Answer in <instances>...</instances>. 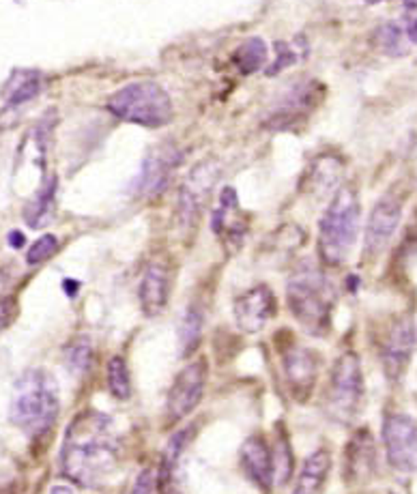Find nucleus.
Instances as JSON below:
<instances>
[{"instance_id":"b1692460","label":"nucleus","mask_w":417,"mask_h":494,"mask_svg":"<svg viewBox=\"0 0 417 494\" xmlns=\"http://www.w3.org/2000/svg\"><path fill=\"white\" fill-rule=\"evenodd\" d=\"M235 65L239 67L241 74H254L267 63V44L259 37H252L239 45L233 54Z\"/></svg>"},{"instance_id":"6e6552de","label":"nucleus","mask_w":417,"mask_h":494,"mask_svg":"<svg viewBox=\"0 0 417 494\" xmlns=\"http://www.w3.org/2000/svg\"><path fill=\"white\" fill-rule=\"evenodd\" d=\"M207 362L203 357L188 363L174 378L172 387L168 391V413L174 421L188 417L203 400L204 387H207Z\"/></svg>"},{"instance_id":"393cba45","label":"nucleus","mask_w":417,"mask_h":494,"mask_svg":"<svg viewBox=\"0 0 417 494\" xmlns=\"http://www.w3.org/2000/svg\"><path fill=\"white\" fill-rule=\"evenodd\" d=\"M200 336H203V312L196 306H189L185 310V316L179 329V339H181V355L189 357L198 348Z\"/></svg>"},{"instance_id":"4be33fe9","label":"nucleus","mask_w":417,"mask_h":494,"mask_svg":"<svg viewBox=\"0 0 417 494\" xmlns=\"http://www.w3.org/2000/svg\"><path fill=\"white\" fill-rule=\"evenodd\" d=\"M347 465L344 468L351 471V477L362 475V473H370L374 468V442L373 434H368L365 430H359L353 436V441L349 442L347 450Z\"/></svg>"},{"instance_id":"9d476101","label":"nucleus","mask_w":417,"mask_h":494,"mask_svg":"<svg viewBox=\"0 0 417 494\" xmlns=\"http://www.w3.org/2000/svg\"><path fill=\"white\" fill-rule=\"evenodd\" d=\"M235 323L241 331L259 333L276 314V297L269 286H254L233 306Z\"/></svg>"},{"instance_id":"5701e85b","label":"nucleus","mask_w":417,"mask_h":494,"mask_svg":"<svg viewBox=\"0 0 417 494\" xmlns=\"http://www.w3.org/2000/svg\"><path fill=\"white\" fill-rule=\"evenodd\" d=\"M271 460H274V486H285L291 482L293 471H295V458H293L291 442H288L285 432L277 434L274 447H271Z\"/></svg>"},{"instance_id":"aec40b11","label":"nucleus","mask_w":417,"mask_h":494,"mask_svg":"<svg viewBox=\"0 0 417 494\" xmlns=\"http://www.w3.org/2000/svg\"><path fill=\"white\" fill-rule=\"evenodd\" d=\"M44 86V78L35 69H15L7 84L3 86V97L9 106H22L35 100Z\"/></svg>"},{"instance_id":"7ed1b4c3","label":"nucleus","mask_w":417,"mask_h":494,"mask_svg":"<svg viewBox=\"0 0 417 494\" xmlns=\"http://www.w3.org/2000/svg\"><path fill=\"white\" fill-rule=\"evenodd\" d=\"M359 198L351 185L340 187L318 224V254L325 265L338 267L351 254L359 233Z\"/></svg>"},{"instance_id":"9b49d317","label":"nucleus","mask_w":417,"mask_h":494,"mask_svg":"<svg viewBox=\"0 0 417 494\" xmlns=\"http://www.w3.org/2000/svg\"><path fill=\"white\" fill-rule=\"evenodd\" d=\"M415 348V325L411 318H400L389 329L383 344V370L389 380H400L406 372V365L411 362V355Z\"/></svg>"},{"instance_id":"423d86ee","label":"nucleus","mask_w":417,"mask_h":494,"mask_svg":"<svg viewBox=\"0 0 417 494\" xmlns=\"http://www.w3.org/2000/svg\"><path fill=\"white\" fill-rule=\"evenodd\" d=\"M364 402L362 363L355 353L340 355L325 391V409L340 424H351Z\"/></svg>"},{"instance_id":"dca6fc26","label":"nucleus","mask_w":417,"mask_h":494,"mask_svg":"<svg viewBox=\"0 0 417 494\" xmlns=\"http://www.w3.org/2000/svg\"><path fill=\"white\" fill-rule=\"evenodd\" d=\"M318 86L314 82H308V84H297L282 101V106L271 115L269 123L267 125L274 127V130H286V127L295 125L297 121L303 115L312 110L314 106L318 104Z\"/></svg>"},{"instance_id":"412c9836","label":"nucleus","mask_w":417,"mask_h":494,"mask_svg":"<svg viewBox=\"0 0 417 494\" xmlns=\"http://www.w3.org/2000/svg\"><path fill=\"white\" fill-rule=\"evenodd\" d=\"M54 200H56V179L52 177L44 187L39 189L37 195L24 209V219L30 228H44L52 221L54 215Z\"/></svg>"},{"instance_id":"58836bf2","label":"nucleus","mask_w":417,"mask_h":494,"mask_svg":"<svg viewBox=\"0 0 417 494\" xmlns=\"http://www.w3.org/2000/svg\"><path fill=\"white\" fill-rule=\"evenodd\" d=\"M368 4H377V3H385V0H365Z\"/></svg>"},{"instance_id":"ddd939ff","label":"nucleus","mask_w":417,"mask_h":494,"mask_svg":"<svg viewBox=\"0 0 417 494\" xmlns=\"http://www.w3.org/2000/svg\"><path fill=\"white\" fill-rule=\"evenodd\" d=\"M218 179V168L213 163H203L189 174V179L179 192V215L185 226H192L203 211L204 198L211 192V185Z\"/></svg>"},{"instance_id":"473e14b6","label":"nucleus","mask_w":417,"mask_h":494,"mask_svg":"<svg viewBox=\"0 0 417 494\" xmlns=\"http://www.w3.org/2000/svg\"><path fill=\"white\" fill-rule=\"evenodd\" d=\"M15 314H18V301L13 297H3L0 299V331L12 325Z\"/></svg>"},{"instance_id":"72a5a7b5","label":"nucleus","mask_w":417,"mask_h":494,"mask_svg":"<svg viewBox=\"0 0 417 494\" xmlns=\"http://www.w3.org/2000/svg\"><path fill=\"white\" fill-rule=\"evenodd\" d=\"M24 235L22 233H18V230H13V233H9V245L15 247V250H20V247L24 245Z\"/></svg>"},{"instance_id":"7c9ffc66","label":"nucleus","mask_w":417,"mask_h":494,"mask_svg":"<svg viewBox=\"0 0 417 494\" xmlns=\"http://www.w3.org/2000/svg\"><path fill=\"white\" fill-rule=\"evenodd\" d=\"M276 52H277V59H276V63L267 69V74L269 76H276L277 71H282V69H286V67H291L293 63L297 60V56L295 52H293L291 48H288L286 44H276Z\"/></svg>"},{"instance_id":"cd10ccee","label":"nucleus","mask_w":417,"mask_h":494,"mask_svg":"<svg viewBox=\"0 0 417 494\" xmlns=\"http://www.w3.org/2000/svg\"><path fill=\"white\" fill-rule=\"evenodd\" d=\"M374 44L389 56H400L405 52L403 45V28L398 24H383L374 33Z\"/></svg>"},{"instance_id":"bb28decb","label":"nucleus","mask_w":417,"mask_h":494,"mask_svg":"<svg viewBox=\"0 0 417 494\" xmlns=\"http://www.w3.org/2000/svg\"><path fill=\"white\" fill-rule=\"evenodd\" d=\"M67 368L76 377H82L84 372H89L92 363V344L89 338H78L71 347H67L65 351Z\"/></svg>"},{"instance_id":"c85d7f7f","label":"nucleus","mask_w":417,"mask_h":494,"mask_svg":"<svg viewBox=\"0 0 417 494\" xmlns=\"http://www.w3.org/2000/svg\"><path fill=\"white\" fill-rule=\"evenodd\" d=\"M59 251V239L54 235H44L28 247L27 262L28 265H41V262L50 260Z\"/></svg>"},{"instance_id":"e433bc0d","label":"nucleus","mask_w":417,"mask_h":494,"mask_svg":"<svg viewBox=\"0 0 417 494\" xmlns=\"http://www.w3.org/2000/svg\"><path fill=\"white\" fill-rule=\"evenodd\" d=\"M50 494H74V490H71L67 483H56V486H52V490H50Z\"/></svg>"},{"instance_id":"4468645a","label":"nucleus","mask_w":417,"mask_h":494,"mask_svg":"<svg viewBox=\"0 0 417 494\" xmlns=\"http://www.w3.org/2000/svg\"><path fill=\"white\" fill-rule=\"evenodd\" d=\"M179 162V153L172 148H153L147 157H144L142 170L136 179V189L142 195H153L162 192L166 187L170 172Z\"/></svg>"},{"instance_id":"2eb2a0df","label":"nucleus","mask_w":417,"mask_h":494,"mask_svg":"<svg viewBox=\"0 0 417 494\" xmlns=\"http://www.w3.org/2000/svg\"><path fill=\"white\" fill-rule=\"evenodd\" d=\"M241 465L245 473L256 486L262 490H271L274 486V460H271L269 442L262 439L261 434L250 436L241 447Z\"/></svg>"},{"instance_id":"a211bd4d","label":"nucleus","mask_w":417,"mask_h":494,"mask_svg":"<svg viewBox=\"0 0 417 494\" xmlns=\"http://www.w3.org/2000/svg\"><path fill=\"white\" fill-rule=\"evenodd\" d=\"M329 471H332V454L327 450H317L303 460L293 494H318L325 486Z\"/></svg>"},{"instance_id":"0eeeda50","label":"nucleus","mask_w":417,"mask_h":494,"mask_svg":"<svg viewBox=\"0 0 417 494\" xmlns=\"http://www.w3.org/2000/svg\"><path fill=\"white\" fill-rule=\"evenodd\" d=\"M383 445L391 468L403 473L417 468V421L413 417L403 413L385 417Z\"/></svg>"},{"instance_id":"20e7f679","label":"nucleus","mask_w":417,"mask_h":494,"mask_svg":"<svg viewBox=\"0 0 417 494\" xmlns=\"http://www.w3.org/2000/svg\"><path fill=\"white\" fill-rule=\"evenodd\" d=\"M288 307L310 336H325L332 325L333 288L314 267L300 269L288 282Z\"/></svg>"},{"instance_id":"f8f14e48","label":"nucleus","mask_w":417,"mask_h":494,"mask_svg":"<svg viewBox=\"0 0 417 494\" xmlns=\"http://www.w3.org/2000/svg\"><path fill=\"white\" fill-rule=\"evenodd\" d=\"M400 215H403L400 203L394 198H388V195L374 204L373 213L368 218V226H365V256H379L388 247L400 224Z\"/></svg>"},{"instance_id":"f704fd0d","label":"nucleus","mask_w":417,"mask_h":494,"mask_svg":"<svg viewBox=\"0 0 417 494\" xmlns=\"http://www.w3.org/2000/svg\"><path fill=\"white\" fill-rule=\"evenodd\" d=\"M63 288H65V292L69 297H76V292L80 291V282H76V280H65L63 282Z\"/></svg>"},{"instance_id":"c756f323","label":"nucleus","mask_w":417,"mask_h":494,"mask_svg":"<svg viewBox=\"0 0 417 494\" xmlns=\"http://www.w3.org/2000/svg\"><path fill=\"white\" fill-rule=\"evenodd\" d=\"M56 125V112L54 110H48L44 115V118L39 121L37 130H35V140H37V147L41 153L48 151L50 147V138H52V130Z\"/></svg>"},{"instance_id":"f257e3e1","label":"nucleus","mask_w":417,"mask_h":494,"mask_svg":"<svg viewBox=\"0 0 417 494\" xmlns=\"http://www.w3.org/2000/svg\"><path fill=\"white\" fill-rule=\"evenodd\" d=\"M121 460V439L112 419L100 410H84L67 428L60 450V473L84 488H100Z\"/></svg>"},{"instance_id":"39448f33","label":"nucleus","mask_w":417,"mask_h":494,"mask_svg":"<svg viewBox=\"0 0 417 494\" xmlns=\"http://www.w3.org/2000/svg\"><path fill=\"white\" fill-rule=\"evenodd\" d=\"M108 110L127 123L162 127L172 118V101L156 82H132L110 97Z\"/></svg>"},{"instance_id":"6ab92c4d","label":"nucleus","mask_w":417,"mask_h":494,"mask_svg":"<svg viewBox=\"0 0 417 494\" xmlns=\"http://www.w3.org/2000/svg\"><path fill=\"white\" fill-rule=\"evenodd\" d=\"M192 439H194V426H188V428L179 430L177 434L170 436L166 450H164L162 454V465H159L157 483L162 492L168 494L170 488H172L174 471H177L179 460H181V456L185 454V450H188V445L192 442Z\"/></svg>"},{"instance_id":"4c0bfd02","label":"nucleus","mask_w":417,"mask_h":494,"mask_svg":"<svg viewBox=\"0 0 417 494\" xmlns=\"http://www.w3.org/2000/svg\"><path fill=\"white\" fill-rule=\"evenodd\" d=\"M405 3L409 9H417V0H405Z\"/></svg>"},{"instance_id":"f03ea898","label":"nucleus","mask_w":417,"mask_h":494,"mask_svg":"<svg viewBox=\"0 0 417 494\" xmlns=\"http://www.w3.org/2000/svg\"><path fill=\"white\" fill-rule=\"evenodd\" d=\"M59 409V391L54 380L44 370H28L13 387L9 421L28 434H41L54 424Z\"/></svg>"},{"instance_id":"a878e982","label":"nucleus","mask_w":417,"mask_h":494,"mask_svg":"<svg viewBox=\"0 0 417 494\" xmlns=\"http://www.w3.org/2000/svg\"><path fill=\"white\" fill-rule=\"evenodd\" d=\"M106 377H108V389L110 394L115 395L116 400H127L132 395V378H130V370H127V363L123 357H112L108 362L106 368Z\"/></svg>"},{"instance_id":"1a4fd4ad","label":"nucleus","mask_w":417,"mask_h":494,"mask_svg":"<svg viewBox=\"0 0 417 494\" xmlns=\"http://www.w3.org/2000/svg\"><path fill=\"white\" fill-rule=\"evenodd\" d=\"M282 368H285L288 389L297 402H306L310 398L318 377V357L310 348L291 347L282 355Z\"/></svg>"},{"instance_id":"c9c22d12","label":"nucleus","mask_w":417,"mask_h":494,"mask_svg":"<svg viewBox=\"0 0 417 494\" xmlns=\"http://www.w3.org/2000/svg\"><path fill=\"white\" fill-rule=\"evenodd\" d=\"M406 37H409L411 44H417V18L409 24V28H406Z\"/></svg>"},{"instance_id":"f3484780","label":"nucleus","mask_w":417,"mask_h":494,"mask_svg":"<svg viewBox=\"0 0 417 494\" xmlns=\"http://www.w3.org/2000/svg\"><path fill=\"white\" fill-rule=\"evenodd\" d=\"M138 297H140L142 312L147 316H157L166 307L170 297V275L162 265L147 267L140 288H138Z\"/></svg>"},{"instance_id":"2f4dec72","label":"nucleus","mask_w":417,"mask_h":494,"mask_svg":"<svg viewBox=\"0 0 417 494\" xmlns=\"http://www.w3.org/2000/svg\"><path fill=\"white\" fill-rule=\"evenodd\" d=\"M156 482L157 480H156V473H153V468H142L130 494H153V490H156Z\"/></svg>"}]
</instances>
